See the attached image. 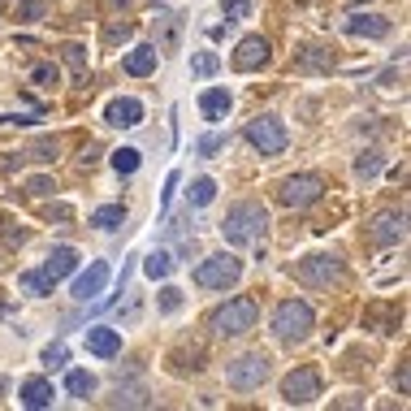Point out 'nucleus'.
I'll return each instance as SVG.
<instances>
[{
    "label": "nucleus",
    "mask_w": 411,
    "mask_h": 411,
    "mask_svg": "<svg viewBox=\"0 0 411 411\" xmlns=\"http://www.w3.org/2000/svg\"><path fill=\"white\" fill-rule=\"evenodd\" d=\"M52 399H57V394H52V381H44V376H30V381L22 385V407H52Z\"/></svg>",
    "instance_id": "obj_17"
},
{
    "label": "nucleus",
    "mask_w": 411,
    "mask_h": 411,
    "mask_svg": "<svg viewBox=\"0 0 411 411\" xmlns=\"http://www.w3.org/2000/svg\"><path fill=\"white\" fill-rule=\"evenodd\" d=\"M30 78H35V87H44V91H52L57 87V65H35V70H30Z\"/></svg>",
    "instance_id": "obj_30"
},
{
    "label": "nucleus",
    "mask_w": 411,
    "mask_h": 411,
    "mask_svg": "<svg viewBox=\"0 0 411 411\" xmlns=\"http://www.w3.org/2000/svg\"><path fill=\"white\" fill-rule=\"evenodd\" d=\"M242 277V260L238 256H229V251H221V256H208L200 269H195V286H204V290H225V286H234Z\"/></svg>",
    "instance_id": "obj_3"
},
{
    "label": "nucleus",
    "mask_w": 411,
    "mask_h": 411,
    "mask_svg": "<svg viewBox=\"0 0 411 411\" xmlns=\"http://www.w3.org/2000/svg\"><path fill=\"white\" fill-rule=\"evenodd\" d=\"M321 178L316 173H299V178H286L282 182V204L286 208H307V204H316L321 200Z\"/></svg>",
    "instance_id": "obj_8"
},
{
    "label": "nucleus",
    "mask_w": 411,
    "mask_h": 411,
    "mask_svg": "<svg viewBox=\"0 0 411 411\" xmlns=\"http://www.w3.org/2000/svg\"><path fill=\"white\" fill-rule=\"evenodd\" d=\"M87 351H91L95 359H113V355H122V329H108V325L87 329Z\"/></svg>",
    "instance_id": "obj_11"
},
{
    "label": "nucleus",
    "mask_w": 411,
    "mask_h": 411,
    "mask_svg": "<svg viewBox=\"0 0 411 411\" xmlns=\"http://www.w3.org/2000/svg\"><path fill=\"white\" fill-rule=\"evenodd\" d=\"M265 61H269V39H260V35H247V39H238L234 70H260Z\"/></svg>",
    "instance_id": "obj_12"
},
{
    "label": "nucleus",
    "mask_w": 411,
    "mask_h": 411,
    "mask_svg": "<svg viewBox=\"0 0 411 411\" xmlns=\"http://www.w3.org/2000/svg\"><path fill=\"white\" fill-rule=\"evenodd\" d=\"M229 108H234V100H229V91H221V87H212V91L200 95V113H204L208 122H225Z\"/></svg>",
    "instance_id": "obj_16"
},
{
    "label": "nucleus",
    "mask_w": 411,
    "mask_h": 411,
    "mask_svg": "<svg viewBox=\"0 0 411 411\" xmlns=\"http://www.w3.org/2000/svg\"><path fill=\"white\" fill-rule=\"evenodd\" d=\"M18 286H22L26 294H52V286H57V282L39 269V273H22V277H18Z\"/></svg>",
    "instance_id": "obj_23"
},
{
    "label": "nucleus",
    "mask_w": 411,
    "mask_h": 411,
    "mask_svg": "<svg viewBox=\"0 0 411 411\" xmlns=\"http://www.w3.org/2000/svg\"><path fill=\"white\" fill-rule=\"evenodd\" d=\"M108 277H113V269L104 265V260L87 265V273H78V277H74V299H78V303H91L95 294L108 286Z\"/></svg>",
    "instance_id": "obj_9"
},
{
    "label": "nucleus",
    "mask_w": 411,
    "mask_h": 411,
    "mask_svg": "<svg viewBox=\"0 0 411 411\" xmlns=\"http://www.w3.org/2000/svg\"><path fill=\"white\" fill-rule=\"evenodd\" d=\"M251 9H256V0H221L225 22H242V18H251Z\"/></svg>",
    "instance_id": "obj_28"
},
{
    "label": "nucleus",
    "mask_w": 411,
    "mask_h": 411,
    "mask_svg": "<svg viewBox=\"0 0 411 411\" xmlns=\"http://www.w3.org/2000/svg\"><path fill=\"white\" fill-rule=\"evenodd\" d=\"M147 403V394H143V385H117V390H113V407H143Z\"/></svg>",
    "instance_id": "obj_27"
},
{
    "label": "nucleus",
    "mask_w": 411,
    "mask_h": 411,
    "mask_svg": "<svg viewBox=\"0 0 411 411\" xmlns=\"http://www.w3.org/2000/svg\"><path fill=\"white\" fill-rule=\"evenodd\" d=\"M143 273L152 277V282H156V277H169L173 273V256L169 251H152V256L143 260Z\"/></svg>",
    "instance_id": "obj_21"
},
{
    "label": "nucleus",
    "mask_w": 411,
    "mask_h": 411,
    "mask_svg": "<svg viewBox=\"0 0 411 411\" xmlns=\"http://www.w3.org/2000/svg\"><path fill=\"white\" fill-rule=\"evenodd\" d=\"M256 321H260V303L242 294V299H229L217 316H212V334L217 338H238L247 329H256Z\"/></svg>",
    "instance_id": "obj_2"
},
{
    "label": "nucleus",
    "mask_w": 411,
    "mask_h": 411,
    "mask_svg": "<svg viewBox=\"0 0 411 411\" xmlns=\"http://www.w3.org/2000/svg\"><path fill=\"white\" fill-rule=\"evenodd\" d=\"M347 35H372V39H381V35H390V22L385 18H364V13H359V18H347Z\"/></svg>",
    "instance_id": "obj_19"
},
{
    "label": "nucleus",
    "mask_w": 411,
    "mask_h": 411,
    "mask_svg": "<svg viewBox=\"0 0 411 411\" xmlns=\"http://www.w3.org/2000/svg\"><path fill=\"white\" fill-rule=\"evenodd\" d=\"M104 117H108V126L130 130V126H139V122H143V104H139V100H130V95H122V100H113V104L104 108Z\"/></svg>",
    "instance_id": "obj_15"
},
{
    "label": "nucleus",
    "mask_w": 411,
    "mask_h": 411,
    "mask_svg": "<svg viewBox=\"0 0 411 411\" xmlns=\"http://www.w3.org/2000/svg\"><path fill=\"white\" fill-rule=\"evenodd\" d=\"M338 273H342L338 256H307L299 265V277L307 286H329V282H338Z\"/></svg>",
    "instance_id": "obj_10"
},
{
    "label": "nucleus",
    "mask_w": 411,
    "mask_h": 411,
    "mask_svg": "<svg viewBox=\"0 0 411 411\" xmlns=\"http://www.w3.org/2000/svg\"><path fill=\"white\" fill-rule=\"evenodd\" d=\"M247 143L260 147V156H277V152H286L290 130L282 117H256V122H247Z\"/></svg>",
    "instance_id": "obj_5"
},
{
    "label": "nucleus",
    "mask_w": 411,
    "mask_h": 411,
    "mask_svg": "<svg viewBox=\"0 0 411 411\" xmlns=\"http://www.w3.org/2000/svg\"><path fill=\"white\" fill-rule=\"evenodd\" d=\"M376 169H381V160H376V152H368V156H359V164H355V173H359V178H372Z\"/></svg>",
    "instance_id": "obj_35"
},
{
    "label": "nucleus",
    "mask_w": 411,
    "mask_h": 411,
    "mask_svg": "<svg viewBox=\"0 0 411 411\" xmlns=\"http://www.w3.org/2000/svg\"><path fill=\"white\" fill-rule=\"evenodd\" d=\"M139 160H143L139 147H117V152H113V169H117V173H135Z\"/></svg>",
    "instance_id": "obj_26"
},
{
    "label": "nucleus",
    "mask_w": 411,
    "mask_h": 411,
    "mask_svg": "<svg viewBox=\"0 0 411 411\" xmlns=\"http://www.w3.org/2000/svg\"><path fill=\"white\" fill-rule=\"evenodd\" d=\"M44 364H48V368H61V364H65V347H61V342L44 351Z\"/></svg>",
    "instance_id": "obj_36"
},
{
    "label": "nucleus",
    "mask_w": 411,
    "mask_h": 411,
    "mask_svg": "<svg viewBox=\"0 0 411 411\" xmlns=\"http://www.w3.org/2000/svg\"><path fill=\"white\" fill-rule=\"evenodd\" d=\"M372 238L381 242V247L403 242L407 238V217H403V212H381V217L372 221Z\"/></svg>",
    "instance_id": "obj_13"
},
{
    "label": "nucleus",
    "mask_w": 411,
    "mask_h": 411,
    "mask_svg": "<svg viewBox=\"0 0 411 411\" xmlns=\"http://www.w3.org/2000/svg\"><path fill=\"white\" fill-rule=\"evenodd\" d=\"M160 307H164V312H178V307H182V290L164 286V290H160Z\"/></svg>",
    "instance_id": "obj_34"
},
{
    "label": "nucleus",
    "mask_w": 411,
    "mask_h": 411,
    "mask_svg": "<svg viewBox=\"0 0 411 411\" xmlns=\"http://www.w3.org/2000/svg\"><path fill=\"white\" fill-rule=\"evenodd\" d=\"M30 191H35V195H48V191H52V182H48V178H35V182H30Z\"/></svg>",
    "instance_id": "obj_37"
},
{
    "label": "nucleus",
    "mask_w": 411,
    "mask_h": 411,
    "mask_svg": "<svg viewBox=\"0 0 411 411\" xmlns=\"http://www.w3.org/2000/svg\"><path fill=\"white\" fill-rule=\"evenodd\" d=\"M265 225H269V212L260 204H234L225 212V221H221V234H225V242L247 247V242H260Z\"/></svg>",
    "instance_id": "obj_1"
},
{
    "label": "nucleus",
    "mask_w": 411,
    "mask_h": 411,
    "mask_svg": "<svg viewBox=\"0 0 411 411\" xmlns=\"http://www.w3.org/2000/svg\"><path fill=\"white\" fill-rule=\"evenodd\" d=\"M217 70H221V57H217V52H195V57H191V74H195V78H212Z\"/></svg>",
    "instance_id": "obj_25"
},
{
    "label": "nucleus",
    "mask_w": 411,
    "mask_h": 411,
    "mask_svg": "<svg viewBox=\"0 0 411 411\" xmlns=\"http://www.w3.org/2000/svg\"><path fill=\"white\" fill-rule=\"evenodd\" d=\"M303 65H307V70H329V65H334V57H325L321 48H307V52H303Z\"/></svg>",
    "instance_id": "obj_32"
},
{
    "label": "nucleus",
    "mask_w": 411,
    "mask_h": 411,
    "mask_svg": "<svg viewBox=\"0 0 411 411\" xmlns=\"http://www.w3.org/2000/svg\"><path fill=\"white\" fill-rule=\"evenodd\" d=\"M265 376H269V355H238L234 359V364H229L225 368V381L229 385H234V390H260V385H265Z\"/></svg>",
    "instance_id": "obj_6"
},
{
    "label": "nucleus",
    "mask_w": 411,
    "mask_h": 411,
    "mask_svg": "<svg viewBox=\"0 0 411 411\" xmlns=\"http://www.w3.org/2000/svg\"><path fill=\"white\" fill-rule=\"evenodd\" d=\"M65 61H70V70L78 74V82H87V48L70 44V48H65Z\"/></svg>",
    "instance_id": "obj_29"
},
{
    "label": "nucleus",
    "mask_w": 411,
    "mask_h": 411,
    "mask_svg": "<svg viewBox=\"0 0 411 411\" xmlns=\"http://www.w3.org/2000/svg\"><path fill=\"white\" fill-rule=\"evenodd\" d=\"M126 221V208L122 204H108V208H95L91 212V225H100V229H117Z\"/></svg>",
    "instance_id": "obj_22"
},
{
    "label": "nucleus",
    "mask_w": 411,
    "mask_h": 411,
    "mask_svg": "<svg viewBox=\"0 0 411 411\" xmlns=\"http://www.w3.org/2000/svg\"><path fill=\"white\" fill-rule=\"evenodd\" d=\"M30 160H57V139H39V143H30Z\"/></svg>",
    "instance_id": "obj_31"
},
{
    "label": "nucleus",
    "mask_w": 411,
    "mask_h": 411,
    "mask_svg": "<svg viewBox=\"0 0 411 411\" xmlns=\"http://www.w3.org/2000/svg\"><path fill=\"white\" fill-rule=\"evenodd\" d=\"M65 390H70L74 399H91V394H95V376L82 372V368H74L70 376H65Z\"/></svg>",
    "instance_id": "obj_20"
},
{
    "label": "nucleus",
    "mask_w": 411,
    "mask_h": 411,
    "mask_svg": "<svg viewBox=\"0 0 411 411\" xmlns=\"http://www.w3.org/2000/svg\"><path fill=\"white\" fill-rule=\"evenodd\" d=\"M312 307L307 303H299V299H286L282 307L273 312V334L282 338V342H299V338H307V329H312Z\"/></svg>",
    "instance_id": "obj_4"
},
{
    "label": "nucleus",
    "mask_w": 411,
    "mask_h": 411,
    "mask_svg": "<svg viewBox=\"0 0 411 411\" xmlns=\"http://www.w3.org/2000/svg\"><path fill=\"white\" fill-rule=\"evenodd\" d=\"M74 265H78V251H74V247H57V251L44 260V273L52 277V282H61L65 273H74Z\"/></svg>",
    "instance_id": "obj_18"
},
{
    "label": "nucleus",
    "mask_w": 411,
    "mask_h": 411,
    "mask_svg": "<svg viewBox=\"0 0 411 411\" xmlns=\"http://www.w3.org/2000/svg\"><path fill=\"white\" fill-rule=\"evenodd\" d=\"M221 147H225V135H204L200 139V156H217Z\"/></svg>",
    "instance_id": "obj_33"
},
{
    "label": "nucleus",
    "mask_w": 411,
    "mask_h": 411,
    "mask_svg": "<svg viewBox=\"0 0 411 411\" xmlns=\"http://www.w3.org/2000/svg\"><path fill=\"white\" fill-rule=\"evenodd\" d=\"M187 200L191 204H212V200H217V182H212V178H195V182H191V191H187Z\"/></svg>",
    "instance_id": "obj_24"
},
{
    "label": "nucleus",
    "mask_w": 411,
    "mask_h": 411,
    "mask_svg": "<svg viewBox=\"0 0 411 411\" xmlns=\"http://www.w3.org/2000/svg\"><path fill=\"white\" fill-rule=\"evenodd\" d=\"M282 399L290 407H303L312 399H321V372L316 368H294L286 381H282Z\"/></svg>",
    "instance_id": "obj_7"
},
{
    "label": "nucleus",
    "mask_w": 411,
    "mask_h": 411,
    "mask_svg": "<svg viewBox=\"0 0 411 411\" xmlns=\"http://www.w3.org/2000/svg\"><path fill=\"white\" fill-rule=\"evenodd\" d=\"M156 61H160V48L143 44V48H130V52H126L122 70H126L130 78H147V74H156Z\"/></svg>",
    "instance_id": "obj_14"
}]
</instances>
